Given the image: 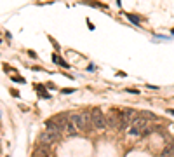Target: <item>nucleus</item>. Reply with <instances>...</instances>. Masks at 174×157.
<instances>
[{"instance_id":"obj_1","label":"nucleus","mask_w":174,"mask_h":157,"mask_svg":"<svg viewBox=\"0 0 174 157\" xmlns=\"http://www.w3.org/2000/svg\"><path fill=\"white\" fill-rule=\"evenodd\" d=\"M70 121L75 124L77 129L80 131H89L92 128V121H90V112H78V114H71Z\"/></svg>"},{"instance_id":"obj_9","label":"nucleus","mask_w":174,"mask_h":157,"mask_svg":"<svg viewBox=\"0 0 174 157\" xmlns=\"http://www.w3.org/2000/svg\"><path fill=\"white\" fill-rule=\"evenodd\" d=\"M167 157H174V154H171V155H167Z\"/></svg>"},{"instance_id":"obj_4","label":"nucleus","mask_w":174,"mask_h":157,"mask_svg":"<svg viewBox=\"0 0 174 157\" xmlns=\"http://www.w3.org/2000/svg\"><path fill=\"white\" fill-rule=\"evenodd\" d=\"M61 136H57V135H54V133H49V131H44L40 135V143L42 145H51L52 142H56V140H59Z\"/></svg>"},{"instance_id":"obj_2","label":"nucleus","mask_w":174,"mask_h":157,"mask_svg":"<svg viewBox=\"0 0 174 157\" xmlns=\"http://www.w3.org/2000/svg\"><path fill=\"white\" fill-rule=\"evenodd\" d=\"M90 121H92V128L96 129H104L106 124H108V119L104 117L101 108H92L90 110Z\"/></svg>"},{"instance_id":"obj_5","label":"nucleus","mask_w":174,"mask_h":157,"mask_svg":"<svg viewBox=\"0 0 174 157\" xmlns=\"http://www.w3.org/2000/svg\"><path fill=\"white\" fill-rule=\"evenodd\" d=\"M77 131H78V129L75 128V124H73L71 121H68V124H66V129H64V133H66V135H77Z\"/></svg>"},{"instance_id":"obj_8","label":"nucleus","mask_w":174,"mask_h":157,"mask_svg":"<svg viewBox=\"0 0 174 157\" xmlns=\"http://www.w3.org/2000/svg\"><path fill=\"white\" fill-rule=\"evenodd\" d=\"M12 80H16V82H25L21 77H12Z\"/></svg>"},{"instance_id":"obj_6","label":"nucleus","mask_w":174,"mask_h":157,"mask_svg":"<svg viewBox=\"0 0 174 157\" xmlns=\"http://www.w3.org/2000/svg\"><path fill=\"white\" fill-rule=\"evenodd\" d=\"M171 154H174V147H166V149H164V152H162V155H164V157L171 155Z\"/></svg>"},{"instance_id":"obj_3","label":"nucleus","mask_w":174,"mask_h":157,"mask_svg":"<svg viewBox=\"0 0 174 157\" xmlns=\"http://www.w3.org/2000/svg\"><path fill=\"white\" fill-rule=\"evenodd\" d=\"M108 124H110L111 128H117V129L127 128L124 112H122V110H113V112H111V115L108 117Z\"/></svg>"},{"instance_id":"obj_7","label":"nucleus","mask_w":174,"mask_h":157,"mask_svg":"<svg viewBox=\"0 0 174 157\" xmlns=\"http://www.w3.org/2000/svg\"><path fill=\"white\" fill-rule=\"evenodd\" d=\"M129 135H131V136H141V131L131 126V128H129Z\"/></svg>"}]
</instances>
